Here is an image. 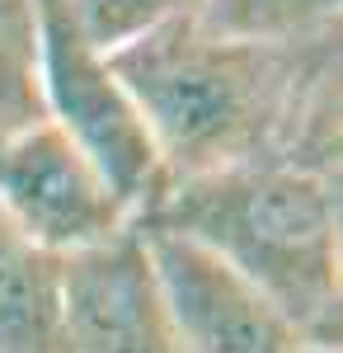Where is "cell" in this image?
<instances>
[{
    "mask_svg": "<svg viewBox=\"0 0 343 353\" xmlns=\"http://www.w3.org/2000/svg\"><path fill=\"white\" fill-rule=\"evenodd\" d=\"M43 90H38V48L28 0H0V141L43 123Z\"/></svg>",
    "mask_w": 343,
    "mask_h": 353,
    "instance_id": "obj_9",
    "label": "cell"
},
{
    "mask_svg": "<svg viewBox=\"0 0 343 353\" xmlns=\"http://www.w3.org/2000/svg\"><path fill=\"white\" fill-rule=\"evenodd\" d=\"M0 353H61V259L0 221Z\"/></svg>",
    "mask_w": 343,
    "mask_h": 353,
    "instance_id": "obj_7",
    "label": "cell"
},
{
    "mask_svg": "<svg viewBox=\"0 0 343 353\" xmlns=\"http://www.w3.org/2000/svg\"><path fill=\"white\" fill-rule=\"evenodd\" d=\"M136 221L202 245L311 344H343V174L236 165L156 193Z\"/></svg>",
    "mask_w": 343,
    "mask_h": 353,
    "instance_id": "obj_2",
    "label": "cell"
},
{
    "mask_svg": "<svg viewBox=\"0 0 343 353\" xmlns=\"http://www.w3.org/2000/svg\"><path fill=\"white\" fill-rule=\"evenodd\" d=\"M0 221L33 250L71 259L132 226V212L108 189L99 165L43 118L0 141Z\"/></svg>",
    "mask_w": 343,
    "mask_h": 353,
    "instance_id": "obj_4",
    "label": "cell"
},
{
    "mask_svg": "<svg viewBox=\"0 0 343 353\" xmlns=\"http://www.w3.org/2000/svg\"><path fill=\"white\" fill-rule=\"evenodd\" d=\"M71 5H76L85 33L94 38V48L118 52L123 43H132L160 24L193 19L202 0H71Z\"/></svg>",
    "mask_w": 343,
    "mask_h": 353,
    "instance_id": "obj_10",
    "label": "cell"
},
{
    "mask_svg": "<svg viewBox=\"0 0 343 353\" xmlns=\"http://www.w3.org/2000/svg\"><path fill=\"white\" fill-rule=\"evenodd\" d=\"M343 0H202L193 24L236 43H296L339 28Z\"/></svg>",
    "mask_w": 343,
    "mask_h": 353,
    "instance_id": "obj_8",
    "label": "cell"
},
{
    "mask_svg": "<svg viewBox=\"0 0 343 353\" xmlns=\"http://www.w3.org/2000/svg\"><path fill=\"white\" fill-rule=\"evenodd\" d=\"M61 353H184L136 226L61 259Z\"/></svg>",
    "mask_w": 343,
    "mask_h": 353,
    "instance_id": "obj_6",
    "label": "cell"
},
{
    "mask_svg": "<svg viewBox=\"0 0 343 353\" xmlns=\"http://www.w3.org/2000/svg\"><path fill=\"white\" fill-rule=\"evenodd\" d=\"M156 269L160 297L184 353H334L311 344L287 316H278L245 278L226 269L202 245L165 226L132 221Z\"/></svg>",
    "mask_w": 343,
    "mask_h": 353,
    "instance_id": "obj_5",
    "label": "cell"
},
{
    "mask_svg": "<svg viewBox=\"0 0 343 353\" xmlns=\"http://www.w3.org/2000/svg\"><path fill=\"white\" fill-rule=\"evenodd\" d=\"M28 19H33V48H38L43 109L99 165L108 189L118 193V203L136 221L165 189V174L132 99L113 81L108 52L94 48L71 0H28Z\"/></svg>",
    "mask_w": 343,
    "mask_h": 353,
    "instance_id": "obj_3",
    "label": "cell"
},
{
    "mask_svg": "<svg viewBox=\"0 0 343 353\" xmlns=\"http://www.w3.org/2000/svg\"><path fill=\"white\" fill-rule=\"evenodd\" d=\"M108 66L156 146L165 184L236 165L339 174V28L296 43H236L174 19L108 52Z\"/></svg>",
    "mask_w": 343,
    "mask_h": 353,
    "instance_id": "obj_1",
    "label": "cell"
}]
</instances>
